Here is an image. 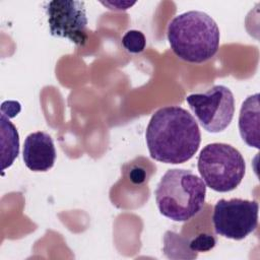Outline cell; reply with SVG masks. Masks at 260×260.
Segmentation results:
<instances>
[{"label": "cell", "mask_w": 260, "mask_h": 260, "mask_svg": "<svg viewBox=\"0 0 260 260\" xmlns=\"http://www.w3.org/2000/svg\"><path fill=\"white\" fill-rule=\"evenodd\" d=\"M198 172L204 184L216 192H230L242 182L246 164L234 146L214 142L204 146L197 160Z\"/></svg>", "instance_id": "4"}, {"label": "cell", "mask_w": 260, "mask_h": 260, "mask_svg": "<svg viewBox=\"0 0 260 260\" xmlns=\"http://www.w3.org/2000/svg\"><path fill=\"white\" fill-rule=\"evenodd\" d=\"M1 136H2V171L10 167L19 152V138L15 126L9 121L5 114H1Z\"/></svg>", "instance_id": "10"}, {"label": "cell", "mask_w": 260, "mask_h": 260, "mask_svg": "<svg viewBox=\"0 0 260 260\" xmlns=\"http://www.w3.org/2000/svg\"><path fill=\"white\" fill-rule=\"evenodd\" d=\"M130 177H131V180L134 181L135 183H140L142 181H144V178H145V173L143 170L141 169H134L131 171V174H130Z\"/></svg>", "instance_id": "13"}, {"label": "cell", "mask_w": 260, "mask_h": 260, "mask_svg": "<svg viewBox=\"0 0 260 260\" xmlns=\"http://www.w3.org/2000/svg\"><path fill=\"white\" fill-rule=\"evenodd\" d=\"M167 35L175 55L189 63H203L219 48V28L213 18L202 11L191 10L175 16Z\"/></svg>", "instance_id": "2"}, {"label": "cell", "mask_w": 260, "mask_h": 260, "mask_svg": "<svg viewBox=\"0 0 260 260\" xmlns=\"http://www.w3.org/2000/svg\"><path fill=\"white\" fill-rule=\"evenodd\" d=\"M146 40L140 30H128L122 38V46L130 53H141L145 49Z\"/></svg>", "instance_id": "11"}, {"label": "cell", "mask_w": 260, "mask_h": 260, "mask_svg": "<svg viewBox=\"0 0 260 260\" xmlns=\"http://www.w3.org/2000/svg\"><path fill=\"white\" fill-rule=\"evenodd\" d=\"M186 102L200 125L208 132H221L233 120L235 99L224 85H214L205 92L189 94Z\"/></svg>", "instance_id": "5"}, {"label": "cell", "mask_w": 260, "mask_h": 260, "mask_svg": "<svg viewBox=\"0 0 260 260\" xmlns=\"http://www.w3.org/2000/svg\"><path fill=\"white\" fill-rule=\"evenodd\" d=\"M22 158L30 171H49L56 160V149L52 137L43 131L27 135L23 143Z\"/></svg>", "instance_id": "8"}, {"label": "cell", "mask_w": 260, "mask_h": 260, "mask_svg": "<svg viewBox=\"0 0 260 260\" xmlns=\"http://www.w3.org/2000/svg\"><path fill=\"white\" fill-rule=\"evenodd\" d=\"M189 249L192 252H205L212 249L216 244V239L209 234H199L189 241Z\"/></svg>", "instance_id": "12"}, {"label": "cell", "mask_w": 260, "mask_h": 260, "mask_svg": "<svg viewBox=\"0 0 260 260\" xmlns=\"http://www.w3.org/2000/svg\"><path fill=\"white\" fill-rule=\"evenodd\" d=\"M259 205L254 200L220 199L213 208L212 222L217 235L240 241L253 233L258 224Z\"/></svg>", "instance_id": "6"}, {"label": "cell", "mask_w": 260, "mask_h": 260, "mask_svg": "<svg viewBox=\"0 0 260 260\" xmlns=\"http://www.w3.org/2000/svg\"><path fill=\"white\" fill-rule=\"evenodd\" d=\"M150 156L160 162L178 165L191 159L197 152L201 133L195 118L179 106L158 109L145 132Z\"/></svg>", "instance_id": "1"}, {"label": "cell", "mask_w": 260, "mask_h": 260, "mask_svg": "<svg viewBox=\"0 0 260 260\" xmlns=\"http://www.w3.org/2000/svg\"><path fill=\"white\" fill-rule=\"evenodd\" d=\"M157 208L174 221H187L202 209L206 185L189 170H168L154 192Z\"/></svg>", "instance_id": "3"}, {"label": "cell", "mask_w": 260, "mask_h": 260, "mask_svg": "<svg viewBox=\"0 0 260 260\" xmlns=\"http://www.w3.org/2000/svg\"><path fill=\"white\" fill-rule=\"evenodd\" d=\"M45 10L52 36L68 39L77 46L85 45L88 35L83 1L53 0L45 4Z\"/></svg>", "instance_id": "7"}, {"label": "cell", "mask_w": 260, "mask_h": 260, "mask_svg": "<svg viewBox=\"0 0 260 260\" xmlns=\"http://www.w3.org/2000/svg\"><path fill=\"white\" fill-rule=\"evenodd\" d=\"M259 93L249 95L242 104L239 116V130L242 139L250 147L259 148Z\"/></svg>", "instance_id": "9"}]
</instances>
